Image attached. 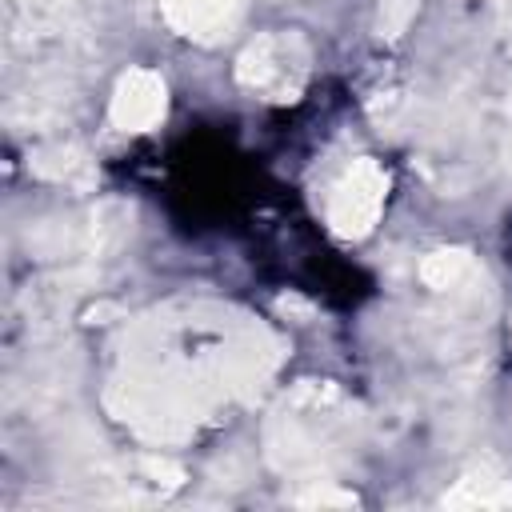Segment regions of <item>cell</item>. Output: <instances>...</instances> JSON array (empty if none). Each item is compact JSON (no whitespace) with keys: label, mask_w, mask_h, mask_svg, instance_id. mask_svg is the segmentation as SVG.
<instances>
[{"label":"cell","mask_w":512,"mask_h":512,"mask_svg":"<svg viewBox=\"0 0 512 512\" xmlns=\"http://www.w3.org/2000/svg\"><path fill=\"white\" fill-rule=\"evenodd\" d=\"M164 104H168V92H164V80L148 68H132L120 76L116 92H112V124L120 132H148L152 124L164 120Z\"/></svg>","instance_id":"4"},{"label":"cell","mask_w":512,"mask_h":512,"mask_svg":"<svg viewBox=\"0 0 512 512\" xmlns=\"http://www.w3.org/2000/svg\"><path fill=\"white\" fill-rule=\"evenodd\" d=\"M236 8H240V0H164V20L180 36L212 40L220 28L232 24Z\"/></svg>","instance_id":"5"},{"label":"cell","mask_w":512,"mask_h":512,"mask_svg":"<svg viewBox=\"0 0 512 512\" xmlns=\"http://www.w3.org/2000/svg\"><path fill=\"white\" fill-rule=\"evenodd\" d=\"M448 504H480V508H492V504H512V480H504V476H492L488 468H480V472H468L464 480H460V488L452 492V496H444Z\"/></svg>","instance_id":"7"},{"label":"cell","mask_w":512,"mask_h":512,"mask_svg":"<svg viewBox=\"0 0 512 512\" xmlns=\"http://www.w3.org/2000/svg\"><path fill=\"white\" fill-rule=\"evenodd\" d=\"M508 168H512V104H508Z\"/></svg>","instance_id":"9"},{"label":"cell","mask_w":512,"mask_h":512,"mask_svg":"<svg viewBox=\"0 0 512 512\" xmlns=\"http://www.w3.org/2000/svg\"><path fill=\"white\" fill-rule=\"evenodd\" d=\"M236 76L248 92H260L268 100H292L308 76V48L292 32H268L244 48Z\"/></svg>","instance_id":"2"},{"label":"cell","mask_w":512,"mask_h":512,"mask_svg":"<svg viewBox=\"0 0 512 512\" xmlns=\"http://www.w3.org/2000/svg\"><path fill=\"white\" fill-rule=\"evenodd\" d=\"M348 436H352V420L340 392L328 384H308L276 412L268 428V456L284 472L324 476L332 464L344 460Z\"/></svg>","instance_id":"1"},{"label":"cell","mask_w":512,"mask_h":512,"mask_svg":"<svg viewBox=\"0 0 512 512\" xmlns=\"http://www.w3.org/2000/svg\"><path fill=\"white\" fill-rule=\"evenodd\" d=\"M412 16H416V0H380V32L384 36H400Z\"/></svg>","instance_id":"8"},{"label":"cell","mask_w":512,"mask_h":512,"mask_svg":"<svg viewBox=\"0 0 512 512\" xmlns=\"http://www.w3.org/2000/svg\"><path fill=\"white\" fill-rule=\"evenodd\" d=\"M480 276H484L480 264L460 248H440L420 264V280L444 296H464V292L480 288Z\"/></svg>","instance_id":"6"},{"label":"cell","mask_w":512,"mask_h":512,"mask_svg":"<svg viewBox=\"0 0 512 512\" xmlns=\"http://www.w3.org/2000/svg\"><path fill=\"white\" fill-rule=\"evenodd\" d=\"M388 196V176L376 160L360 156L344 168V176L328 192V224L336 236H364L372 232Z\"/></svg>","instance_id":"3"}]
</instances>
